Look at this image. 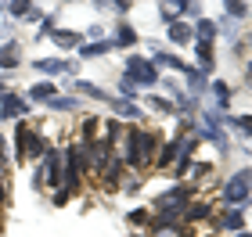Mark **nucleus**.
<instances>
[{
  "label": "nucleus",
  "mask_w": 252,
  "mask_h": 237,
  "mask_svg": "<svg viewBox=\"0 0 252 237\" xmlns=\"http://www.w3.org/2000/svg\"><path fill=\"white\" fill-rule=\"evenodd\" d=\"M29 94L36 97V101H43V105H47V101H54V86H51V83H40V86H32Z\"/></svg>",
  "instance_id": "nucleus-5"
},
{
  "label": "nucleus",
  "mask_w": 252,
  "mask_h": 237,
  "mask_svg": "<svg viewBox=\"0 0 252 237\" xmlns=\"http://www.w3.org/2000/svg\"><path fill=\"white\" fill-rule=\"evenodd\" d=\"M220 227H242V212H231V216H227Z\"/></svg>",
  "instance_id": "nucleus-12"
},
{
  "label": "nucleus",
  "mask_w": 252,
  "mask_h": 237,
  "mask_svg": "<svg viewBox=\"0 0 252 237\" xmlns=\"http://www.w3.org/2000/svg\"><path fill=\"white\" fill-rule=\"evenodd\" d=\"M79 40H83V36H79V32H68V29H62V32H54V43H58V47H79Z\"/></svg>",
  "instance_id": "nucleus-4"
},
{
  "label": "nucleus",
  "mask_w": 252,
  "mask_h": 237,
  "mask_svg": "<svg viewBox=\"0 0 252 237\" xmlns=\"http://www.w3.org/2000/svg\"><path fill=\"white\" fill-rule=\"evenodd\" d=\"M22 111H26V105H22V101L4 97V115H7V119H11V115H22Z\"/></svg>",
  "instance_id": "nucleus-7"
},
{
  "label": "nucleus",
  "mask_w": 252,
  "mask_h": 237,
  "mask_svg": "<svg viewBox=\"0 0 252 237\" xmlns=\"http://www.w3.org/2000/svg\"><path fill=\"white\" fill-rule=\"evenodd\" d=\"M32 69H40L43 76H58V72H65V69H68V65H65V61H54V58H40L36 65H32Z\"/></svg>",
  "instance_id": "nucleus-3"
},
{
  "label": "nucleus",
  "mask_w": 252,
  "mask_h": 237,
  "mask_svg": "<svg viewBox=\"0 0 252 237\" xmlns=\"http://www.w3.org/2000/svg\"><path fill=\"white\" fill-rule=\"evenodd\" d=\"M0 94H4V86H0ZM0 105H4V97H0Z\"/></svg>",
  "instance_id": "nucleus-17"
},
{
  "label": "nucleus",
  "mask_w": 252,
  "mask_h": 237,
  "mask_svg": "<svg viewBox=\"0 0 252 237\" xmlns=\"http://www.w3.org/2000/svg\"><path fill=\"white\" fill-rule=\"evenodd\" d=\"M133 40H137V32H133L130 26H123V29H119V40H116V43H123V47H130Z\"/></svg>",
  "instance_id": "nucleus-9"
},
{
  "label": "nucleus",
  "mask_w": 252,
  "mask_h": 237,
  "mask_svg": "<svg viewBox=\"0 0 252 237\" xmlns=\"http://www.w3.org/2000/svg\"><path fill=\"white\" fill-rule=\"evenodd\" d=\"M188 36H191L188 26H173V29H169V40H173V43H188Z\"/></svg>",
  "instance_id": "nucleus-8"
},
{
  "label": "nucleus",
  "mask_w": 252,
  "mask_h": 237,
  "mask_svg": "<svg viewBox=\"0 0 252 237\" xmlns=\"http://www.w3.org/2000/svg\"><path fill=\"white\" fill-rule=\"evenodd\" d=\"M158 65H166V69H184L177 58H169V54H158Z\"/></svg>",
  "instance_id": "nucleus-11"
},
{
  "label": "nucleus",
  "mask_w": 252,
  "mask_h": 237,
  "mask_svg": "<svg viewBox=\"0 0 252 237\" xmlns=\"http://www.w3.org/2000/svg\"><path fill=\"white\" fill-rule=\"evenodd\" d=\"M112 43H94V47H83V54H105Z\"/></svg>",
  "instance_id": "nucleus-13"
},
{
  "label": "nucleus",
  "mask_w": 252,
  "mask_h": 237,
  "mask_svg": "<svg viewBox=\"0 0 252 237\" xmlns=\"http://www.w3.org/2000/svg\"><path fill=\"white\" fill-rule=\"evenodd\" d=\"M7 162V148H4V140H0V165Z\"/></svg>",
  "instance_id": "nucleus-16"
},
{
  "label": "nucleus",
  "mask_w": 252,
  "mask_h": 237,
  "mask_svg": "<svg viewBox=\"0 0 252 237\" xmlns=\"http://www.w3.org/2000/svg\"><path fill=\"white\" fill-rule=\"evenodd\" d=\"M238 126H242V130L249 133V137H252V115H245V119H238Z\"/></svg>",
  "instance_id": "nucleus-15"
},
{
  "label": "nucleus",
  "mask_w": 252,
  "mask_h": 237,
  "mask_svg": "<svg viewBox=\"0 0 252 237\" xmlns=\"http://www.w3.org/2000/svg\"><path fill=\"white\" fill-rule=\"evenodd\" d=\"M213 32H216V26H213V22H202V26H198V36H202V43H209V36H213Z\"/></svg>",
  "instance_id": "nucleus-10"
},
{
  "label": "nucleus",
  "mask_w": 252,
  "mask_h": 237,
  "mask_svg": "<svg viewBox=\"0 0 252 237\" xmlns=\"http://www.w3.org/2000/svg\"><path fill=\"white\" fill-rule=\"evenodd\" d=\"M249 43H252V36H249Z\"/></svg>",
  "instance_id": "nucleus-18"
},
{
  "label": "nucleus",
  "mask_w": 252,
  "mask_h": 237,
  "mask_svg": "<svg viewBox=\"0 0 252 237\" xmlns=\"http://www.w3.org/2000/svg\"><path fill=\"white\" fill-rule=\"evenodd\" d=\"M249 187H252V173H238V176L231 180V187L223 190V198H227V201H242V198L249 194Z\"/></svg>",
  "instance_id": "nucleus-1"
},
{
  "label": "nucleus",
  "mask_w": 252,
  "mask_h": 237,
  "mask_svg": "<svg viewBox=\"0 0 252 237\" xmlns=\"http://www.w3.org/2000/svg\"><path fill=\"white\" fill-rule=\"evenodd\" d=\"M7 11H11V15H29V11H32V7H29V4H11Z\"/></svg>",
  "instance_id": "nucleus-14"
},
{
  "label": "nucleus",
  "mask_w": 252,
  "mask_h": 237,
  "mask_svg": "<svg viewBox=\"0 0 252 237\" xmlns=\"http://www.w3.org/2000/svg\"><path fill=\"white\" fill-rule=\"evenodd\" d=\"M76 94H87V97H97V101H105V97H108L105 90H97L94 83H76Z\"/></svg>",
  "instance_id": "nucleus-6"
},
{
  "label": "nucleus",
  "mask_w": 252,
  "mask_h": 237,
  "mask_svg": "<svg viewBox=\"0 0 252 237\" xmlns=\"http://www.w3.org/2000/svg\"><path fill=\"white\" fill-rule=\"evenodd\" d=\"M126 69H130V76H126L130 83H133V79H137V83H155V69L148 61H141V58H130Z\"/></svg>",
  "instance_id": "nucleus-2"
}]
</instances>
